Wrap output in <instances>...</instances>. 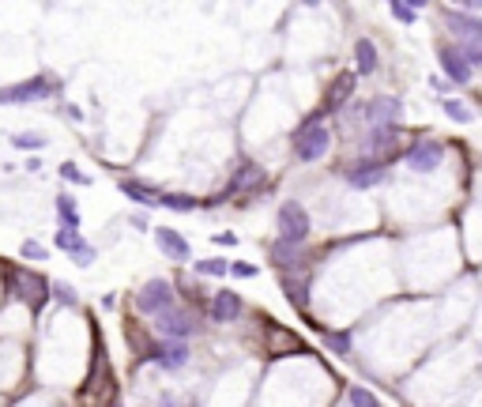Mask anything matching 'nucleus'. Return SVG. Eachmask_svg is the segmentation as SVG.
<instances>
[{
    "mask_svg": "<svg viewBox=\"0 0 482 407\" xmlns=\"http://www.w3.org/2000/svg\"><path fill=\"white\" fill-rule=\"evenodd\" d=\"M53 294H57L61 302H68V306L76 302V291H72V287H64V283H53Z\"/></svg>",
    "mask_w": 482,
    "mask_h": 407,
    "instance_id": "nucleus-35",
    "label": "nucleus"
},
{
    "mask_svg": "<svg viewBox=\"0 0 482 407\" xmlns=\"http://www.w3.org/2000/svg\"><path fill=\"white\" fill-rule=\"evenodd\" d=\"M283 294L298 309L309 306V272H283Z\"/></svg>",
    "mask_w": 482,
    "mask_h": 407,
    "instance_id": "nucleus-15",
    "label": "nucleus"
},
{
    "mask_svg": "<svg viewBox=\"0 0 482 407\" xmlns=\"http://www.w3.org/2000/svg\"><path fill=\"white\" fill-rule=\"evenodd\" d=\"M193 324H196L193 313L181 309V306H173V309H166V313H158V317H155V328H158L166 339H189Z\"/></svg>",
    "mask_w": 482,
    "mask_h": 407,
    "instance_id": "nucleus-12",
    "label": "nucleus"
},
{
    "mask_svg": "<svg viewBox=\"0 0 482 407\" xmlns=\"http://www.w3.org/2000/svg\"><path fill=\"white\" fill-rule=\"evenodd\" d=\"M441 159H445V143L441 140H414L404 155L407 170H414V174H430V170H437Z\"/></svg>",
    "mask_w": 482,
    "mask_h": 407,
    "instance_id": "nucleus-6",
    "label": "nucleus"
},
{
    "mask_svg": "<svg viewBox=\"0 0 482 407\" xmlns=\"http://www.w3.org/2000/svg\"><path fill=\"white\" fill-rule=\"evenodd\" d=\"M196 272L200 275H226L230 264H226V260H196Z\"/></svg>",
    "mask_w": 482,
    "mask_h": 407,
    "instance_id": "nucleus-30",
    "label": "nucleus"
},
{
    "mask_svg": "<svg viewBox=\"0 0 482 407\" xmlns=\"http://www.w3.org/2000/svg\"><path fill=\"white\" fill-rule=\"evenodd\" d=\"M354 64H358V76H373L381 68L377 46H373L369 38H358V42H354Z\"/></svg>",
    "mask_w": 482,
    "mask_h": 407,
    "instance_id": "nucleus-20",
    "label": "nucleus"
},
{
    "mask_svg": "<svg viewBox=\"0 0 482 407\" xmlns=\"http://www.w3.org/2000/svg\"><path fill=\"white\" fill-rule=\"evenodd\" d=\"M324 344H328L332 351H336V354H347V351L354 347V336H351V332H328V336H324Z\"/></svg>",
    "mask_w": 482,
    "mask_h": 407,
    "instance_id": "nucleus-27",
    "label": "nucleus"
},
{
    "mask_svg": "<svg viewBox=\"0 0 482 407\" xmlns=\"http://www.w3.org/2000/svg\"><path fill=\"white\" fill-rule=\"evenodd\" d=\"M396 140H399L396 128H373V136H369V159L388 163V155L396 151Z\"/></svg>",
    "mask_w": 482,
    "mask_h": 407,
    "instance_id": "nucleus-19",
    "label": "nucleus"
},
{
    "mask_svg": "<svg viewBox=\"0 0 482 407\" xmlns=\"http://www.w3.org/2000/svg\"><path fill=\"white\" fill-rule=\"evenodd\" d=\"M354 87H358V72H339L336 80H332V87L324 91V102H320V117H328V113H339L347 102L354 98Z\"/></svg>",
    "mask_w": 482,
    "mask_h": 407,
    "instance_id": "nucleus-8",
    "label": "nucleus"
},
{
    "mask_svg": "<svg viewBox=\"0 0 482 407\" xmlns=\"http://www.w3.org/2000/svg\"><path fill=\"white\" fill-rule=\"evenodd\" d=\"M57 219H61V230H79V207L72 196H57Z\"/></svg>",
    "mask_w": 482,
    "mask_h": 407,
    "instance_id": "nucleus-22",
    "label": "nucleus"
},
{
    "mask_svg": "<svg viewBox=\"0 0 482 407\" xmlns=\"http://www.w3.org/2000/svg\"><path fill=\"white\" fill-rule=\"evenodd\" d=\"M72 260H76V264H91V260H95V245H91L87 238H79L72 245Z\"/></svg>",
    "mask_w": 482,
    "mask_h": 407,
    "instance_id": "nucleus-29",
    "label": "nucleus"
},
{
    "mask_svg": "<svg viewBox=\"0 0 482 407\" xmlns=\"http://www.w3.org/2000/svg\"><path fill=\"white\" fill-rule=\"evenodd\" d=\"M230 275H237V279H252V275H257V264H230Z\"/></svg>",
    "mask_w": 482,
    "mask_h": 407,
    "instance_id": "nucleus-34",
    "label": "nucleus"
},
{
    "mask_svg": "<svg viewBox=\"0 0 482 407\" xmlns=\"http://www.w3.org/2000/svg\"><path fill=\"white\" fill-rule=\"evenodd\" d=\"M332 148V133H328V125H317L305 117L302 128L294 133V159L298 163H317V159H324Z\"/></svg>",
    "mask_w": 482,
    "mask_h": 407,
    "instance_id": "nucleus-1",
    "label": "nucleus"
},
{
    "mask_svg": "<svg viewBox=\"0 0 482 407\" xmlns=\"http://www.w3.org/2000/svg\"><path fill=\"white\" fill-rule=\"evenodd\" d=\"M163 407H185V403H181V400H173V396H166V400H163Z\"/></svg>",
    "mask_w": 482,
    "mask_h": 407,
    "instance_id": "nucleus-38",
    "label": "nucleus"
},
{
    "mask_svg": "<svg viewBox=\"0 0 482 407\" xmlns=\"http://www.w3.org/2000/svg\"><path fill=\"white\" fill-rule=\"evenodd\" d=\"M11 143H16L19 151H38V148H46V140L38 136V133H16V136H11Z\"/></svg>",
    "mask_w": 482,
    "mask_h": 407,
    "instance_id": "nucleus-28",
    "label": "nucleus"
},
{
    "mask_svg": "<svg viewBox=\"0 0 482 407\" xmlns=\"http://www.w3.org/2000/svg\"><path fill=\"white\" fill-rule=\"evenodd\" d=\"M173 306H178V294H173V283H166V279H151L136 294V309L147 313V317H158V313H166Z\"/></svg>",
    "mask_w": 482,
    "mask_h": 407,
    "instance_id": "nucleus-5",
    "label": "nucleus"
},
{
    "mask_svg": "<svg viewBox=\"0 0 482 407\" xmlns=\"http://www.w3.org/2000/svg\"><path fill=\"white\" fill-rule=\"evenodd\" d=\"M445 113H448L456 125H467V121L475 117L471 110H467V102H460V98H445Z\"/></svg>",
    "mask_w": 482,
    "mask_h": 407,
    "instance_id": "nucleus-25",
    "label": "nucleus"
},
{
    "mask_svg": "<svg viewBox=\"0 0 482 407\" xmlns=\"http://www.w3.org/2000/svg\"><path fill=\"white\" fill-rule=\"evenodd\" d=\"M120 192H125L128 200L143 204V207L163 204V192H158V189H151V185H143V181H132V177H125V181H120Z\"/></svg>",
    "mask_w": 482,
    "mask_h": 407,
    "instance_id": "nucleus-21",
    "label": "nucleus"
},
{
    "mask_svg": "<svg viewBox=\"0 0 482 407\" xmlns=\"http://www.w3.org/2000/svg\"><path fill=\"white\" fill-rule=\"evenodd\" d=\"M140 362H158L163 370H181V366L189 362V344H185V339H166V344H155Z\"/></svg>",
    "mask_w": 482,
    "mask_h": 407,
    "instance_id": "nucleus-9",
    "label": "nucleus"
},
{
    "mask_svg": "<svg viewBox=\"0 0 482 407\" xmlns=\"http://www.w3.org/2000/svg\"><path fill=\"white\" fill-rule=\"evenodd\" d=\"M309 230H313V219L298 200H287L283 207H279V238L283 242L302 245L305 238H309Z\"/></svg>",
    "mask_w": 482,
    "mask_h": 407,
    "instance_id": "nucleus-3",
    "label": "nucleus"
},
{
    "mask_svg": "<svg viewBox=\"0 0 482 407\" xmlns=\"http://www.w3.org/2000/svg\"><path fill=\"white\" fill-rule=\"evenodd\" d=\"M460 49H463V57L471 68H482V46H460Z\"/></svg>",
    "mask_w": 482,
    "mask_h": 407,
    "instance_id": "nucleus-33",
    "label": "nucleus"
},
{
    "mask_svg": "<svg viewBox=\"0 0 482 407\" xmlns=\"http://www.w3.org/2000/svg\"><path fill=\"white\" fill-rule=\"evenodd\" d=\"M8 287H11V294L23 298L31 309H42L46 298L53 294V283H46L42 275H34V272H26V268H11L8 272Z\"/></svg>",
    "mask_w": 482,
    "mask_h": 407,
    "instance_id": "nucleus-2",
    "label": "nucleus"
},
{
    "mask_svg": "<svg viewBox=\"0 0 482 407\" xmlns=\"http://www.w3.org/2000/svg\"><path fill=\"white\" fill-rule=\"evenodd\" d=\"M61 91L57 80L49 76H34V80H23V83H11V87H0V102H46Z\"/></svg>",
    "mask_w": 482,
    "mask_h": 407,
    "instance_id": "nucleus-4",
    "label": "nucleus"
},
{
    "mask_svg": "<svg viewBox=\"0 0 482 407\" xmlns=\"http://www.w3.org/2000/svg\"><path fill=\"white\" fill-rule=\"evenodd\" d=\"M113 407H117V403H113Z\"/></svg>",
    "mask_w": 482,
    "mask_h": 407,
    "instance_id": "nucleus-39",
    "label": "nucleus"
},
{
    "mask_svg": "<svg viewBox=\"0 0 482 407\" xmlns=\"http://www.w3.org/2000/svg\"><path fill=\"white\" fill-rule=\"evenodd\" d=\"M163 207H170V212H196V200L189 192H163Z\"/></svg>",
    "mask_w": 482,
    "mask_h": 407,
    "instance_id": "nucleus-23",
    "label": "nucleus"
},
{
    "mask_svg": "<svg viewBox=\"0 0 482 407\" xmlns=\"http://www.w3.org/2000/svg\"><path fill=\"white\" fill-rule=\"evenodd\" d=\"M241 309H245V302H241L237 291H215V298L207 302V317L215 324H234L241 317Z\"/></svg>",
    "mask_w": 482,
    "mask_h": 407,
    "instance_id": "nucleus-11",
    "label": "nucleus"
},
{
    "mask_svg": "<svg viewBox=\"0 0 482 407\" xmlns=\"http://www.w3.org/2000/svg\"><path fill=\"white\" fill-rule=\"evenodd\" d=\"M272 260H275L283 272H305V253H302V245H290V242H283V238L272 245Z\"/></svg>",
    "mask_w": 482,
    "mask_h": 407,
    "instance_id": "nucleus-16",
    "label": "nucleus"
},
{
    "mask_svg": "<svg viewBox=\"0 0 482 407\" xmlns=\"http://www.w3.org/2000/svg\"><path fill=\"white\" fill-rule=\"evenodd\" d=\"M419 0H411V4H404V0H392V16L399 19V23H414L419 19Z\"/></svg>",
    "mask_w": 482,
    "mask_h": 407,
    "instance_id": "nucleus-26",
    "label": "nucleus"
},
{
    "mask_svg": "<svg viewBox=\"0 0 482 407\" xmlns=\"http://www.w3.org/2000/svg\"><path fill=\"white\" fill-rule=\"evenodd\" d=\"M437 61H441V68L448 72L452 83H467V80H471V72H475L471 64H467L460 46H437Z\"/></svg>",
    "mask_w": 482,
    "mask_h": 407,
    "instance_id": "nucleus-13",
    "label": "nucleus"
},
{
    "mask_svg": "<svg viewBox=\"0 0 482 407\" xmlns=\"http://www.w3.org/2000/svg\"><path fill=\"white\" fill-rule=\"evenodd\" d=\"M61 177L64 181H76V185H87V181H91L87 174H79V170H76V163H64L61 166Z\"/></svg>",
    "mask_w": 482,
    "mask_h": 407,
    "instance_id": "nucleus-31",
    "label": "nucleus"
},
{
    "mask_svg": "<svg viewBox=\"0 0 482 407\" xmlns=\"http://www.w3.org/2000/svg\"><path fill=\"white\" fill-rule=\"evenodd\" d=\"M23 257H26V260H46V245H38V242H23Z\"/></svg>",
    "mask_w": 482,
    "mask_h": 407,
    "instance_id": "nucleus-32",
    "label": "nucleus"
},
{
    "mask_svg": "<svg viewBox=\"0 0 482 407\" xmlns=\"http://www.w3.org/2000/svg\"><path fill=\"white\" fill-rule=\"evenodd\" d=\"M264 185V170L260 166H237V174L230 177V185H226V196H234V192H249V189H257Z\"/></svg>",
    "mask_w": 482,
    "mask_h": 407,
    "instance_id": "nucleus-18",
    "label": "nucleus"
},
{
    "mask_svg": "<svg viewBox=\"0 0 482 407\" xmlns=\"http://www.w3.org/2000/svg\"><path fill=\"white\" fill-rule=\"evenodd\" d=\"M347 403H351V407H381V400L373 396V392L358 388V385H351V388H347Z\"/></svg>",
    "mask_w": 482,
    "mask_h": 407,
    "instance_id": "nucleus-24",
    "label": "nucleus"
},
{
    "mask_svg": "<svg viewBox=\"0 0 482 407\" xmlns=\"http://www.w3.org/2000/svg\"><path fill=\"white\" fill-rule=\"evenodd\" d=\"M155 242H158V249H163L170 260H189V242H185L178 230L158 227V230H155Z\"/></svg>",
    "mask_w": 482,
    "mask_h": 407,
    "instance_id": "nucleus-17",
    "label": "nucleus"
},
{
    "mask_svg": "<svg viewBox=\"0 0 482 407\" xmlns=\"http://www.w3.org/2000/svg\"><path fill=\"white\" fill-rule=\"evenodd\" d=\"M362 117L373 125V128H396V117H399V98L396 95H377L366 102Z\"/></svg>",
    "mask_w": 482,
    "mask_h": 407,
    "instance_id": "nucleus-10",
    "label": "nucleus"
},
{
    "mask_svg": "<svg viewBox=\"0 0 482 407\" xmlns=\"http://www.w3.org/2000/svg\"><path fill=\"white\" fill-rule=\"evenodd\" d=\"M445 27L452 34H460L463 38V46H482V19L475 16H467V11H445Z\"/></svg>",
    "mask_w": 482,
    "mask_h": 407,
    "instance_id": "nucleus-14",
    "label": "nucleus"
},
{
    "mask_svg": "<svg viewBox=\"0 0 482 407\" xmlns=\"http://www.w3.org/2000/svg\"><path fill=\"white\" fill-rule=\"evenodd\" d=\"M343 177H347V185L351 189H373V185H381V181L388 177V163H381V159H358V163H351L343 170Z\"/></svg>",
    "mask_w": 482,
    "mask_h": 407,
    "instance_id": "nucleus-7",
    "label": "nucleus"
},
{
    "mask_svg": "<svg viewBox=\"0 0 482 407\" xmlns=\"http://www.w3.org/2000/svg\"><path fill=\"white\" fill-rule=\"evenodd\" d=\"M215 245H237V238H234L230 230H226V234H215Z\"/></svg>",
    "mask_w": 482,
    "mask_h": 407,
    "instance_id": "nucleus-36",
    "label": "nucleus"
},
{
    "mask_svg": "<svg viewBox=\"0 0 482 407\" xmlns=\"http://www.w3.org/2000/svg\"><path fill=\"white\" fill-rule=\"evenodd\" d=\"M430 87L437 91V95H448V80H437V76H434V80H430Z\"/></svg>",
    "mask_w": 482,
    "mask_h": 407,
    "instance_id": "nucleus-37",
    "label": "nucleus"
}]
</instances>
